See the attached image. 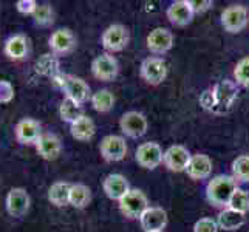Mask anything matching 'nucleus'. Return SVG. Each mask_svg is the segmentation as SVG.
<instances>
[{
	"instance_id": "6e6552de",
	"label": "nucleus",
	"mask_w": 249,
	"mask_h": 232,
	"mask_svg": "<svg viewBox=\"0 0 249 232\" xmlns=\"http://www.w3.org/2000/svg\"><path fill=\"white\" fill-rule=\"evenodd\" d=\"M76 47H78V39L70 28H57L48 37L50 51L59 57L73 53Z\"/></svg>"
},
{
	"instance_id": "c9c22d12",
	"label": "nucleus",
	"mask_w": 249,
	"mask_h": 232,
	"mask_svg": "<svg viewBox=\"0 0 249 232\" xmlns=\"http://www.w3.org/2000/svg\"><path fill=\"white\" fill-rule=\"evenodd\" d=\"M194 232H218V225L215 220H212L209 217L200 218L195 223Z\"/></svg>"
},
{
	"instance_id": "b1692460",
	"label": "nucleus",
	"mask_w": 249,
	"mask_h": 232,
	"mask_svg": "<svg viewBox=\"0 0 249 232\" xmlns=\"http://www.w3.org/2000/svg\"><path fill=\"white\" fill-rule=\"evenodd\" d=\"M70 133L76 141L87 143L90 141L94 133H96V125H94L93 119L87 115H82L76 121L70 124Z\"/></svg>"
},
{
	"instance_id": "5701e85b",
	"label": "nucleus",
	"mask_w": 249,
	"mask_h": 232,
	"mask_svg": "<svg viewBox=\"0 0 249 232\" xmlns=\"http://www.w3.org/2000/svg\"><path fill=\"white\" fill-rule=\"evenodd\" d=\"M186 174L192 179H204L212 174V160L208 155L196 153L191 157V161L186 167Z\"/></svg>"
},
{
	"instance_id": "393cba45",
	"label": "nucleus",
	"mask_w": 249,
	"mask_h": 232,
	"mask_svg": "<svg viewBox=\"0 0 249 232\" xmlns=\"http://www.w3.org/2000/svg\"><path fill=\"white\" fill-rule=\"evenodd\" d=\"M73 183L68 181H56L48 189V201L56 208L70 206V191Z\"/></svg>"
},
{
	"instance_id": "f8f14e48",
	"label": "nucleus",
	"mask_w": 249,
	"mask_h": 232,
	"mask_svg": "<svg viewBox=\"0 0 249 232\" xmlns=\"http://www.w3.org/2000/svg\"><path fill=\"white\" fill-rule=\"evenodd\" d=\"M101 157L106 161L116 162L125 158L127 155V144L123 136L118 135H107L99 143Z\"/></svg>"
},
{
	"instance_id": "2f4dec72",
	"label": "nucleus",
	"mask_w": 249,
	"mask_h": 232,
	"mask_svg": "<svg viewBox=\"0 0 249 232\" xmlns=\"http://www.w3.org/2000/svg\"><path fill=\"white\" fill-rule=\"evenodd\" d=\"M229 209H234L237 212H242V214H246L249 211V194L243 189H238L234 192L232 198L229 201Z\"/></svg>"
},
{
	"instance_id": "a211bd4d",
	"label": "nucleus",
	"mask_w": 249,
	"mask_h": 232,
	"mask_svg": "<svg viewBox=\"0 0 249 232\" xmlns=\"http://www.w3.org/2000/svg\"><path fill=\"white\" fill-rule=\"evenodd\" d=\"M194 10L189 0H177L167 8V19L175 27H186L194 19Z\"/></svg>"
},
{
	"instance_id": "f03ea898",
	"label": "nucleus",
	"mask_w": 249,
	"mask_h": 232,
	"mask_svg": "<svg viewBox=\"0 0 249 232\" xmlns=\"http://www.w3.org/2000/svg\"><path fill=\"white\" fill-rule=\"evenodd\" d=\"M51 82L54 84V87L65 93V98L74 101L79 106H84L89 99H91L90 85L79 76L59 73L56 77L51 79Z\"/></svg>"
},
{
	"instance_id": "4468645a",
	"label": "nucleus",
	"mask_w": 249,
	"mask_h": 232,
	"mask_svg": "<svg viewBox=\"0 0 249 232\" xmlns=\"http://www.w3.org/2000/svg\"><path fill=\"white\" fill-rule=\"evenodd\" d=\"M140 73L142 79L150 85H158L166 79L167 76V64L161 57H147L144 59Z\"/></svg>"
},
{
	"instance_id": "bb28decb",
	"label": "nucleus",
	"mask_w": 249,
	"mask_h": 232,
	"mask_svg": "<svg viewBox=\"0 0 249 232\" xmlns=\"http://www.w3.org/2000/svg\"><path fill=\"white\" fill-rule=\"evenodd\" d=\"M91 201V191L89 186L82 183H73L70 191V206L74 209H84L87 208Z\"/></svg>"
},
{
	"instance_id": "f704fd0d",
	"label": "nucleus",
	"mask_w": 249,
	"mask_h": 232,
	"mask_svg": "<svg viewBox=\"0 0 249 232\" xmlns=\"http://www.w3.org/2000/svg\"><path fill=\"white\" fill-rule=\"evenodd\" d=\"M16 11L23 16H33L34 11L37 10L39 3L36 0H17L16 2Z\"/></svg>"
},
{
	"instance_id": "0eeeda50",
	"label": "nucleus",
	"mask_w": 249,
	"mask_h": 232,
	"mask_svg": "<svg viewBox=\"0 0 249 232\" xmlns=\"http://www.w3.org/2000/svg\"><path fill=\"white\" fill-rule=\"evenodd\" d=\"M149 201L144 192L138 189H130L121 200H119V211L127 218H141L142 214L147 211Z\"/></svg>"
},
{
	"instance_id": "423d86ee",
	"label": "nucleus",
	"mask_w": 249,
	"mask_h": 232,
	"mask_svg": "<svg viewBox=\"0 0 249 232\" xmlns=\"http://www.w3.org/2000/svg\"><path fill=\"white\" fill-rule=\"evenodd\" d=\"M44 133V127L34 118H22L14 125V138L20 145H36Z\"/></svg>"
},
{
	"instance_id": "dca6fc26",
	"label": "nucleus",
	"mask_w": 249,
	"mask_h": 232,
	"mask_svg": "<svg viewBox=\"0 0 249 232\" xmlns=\"http://www.w3.org/2000/svg\"><path fill=\"white\" fill-rule=\"evenodd\" d=\"M162 157H164V152H162L161 145L158 143H144L141 144L138 149H136V162L144 167V169H157L161 162Z\"/></svg>"
},
{
	"instance_id": "a878e982",
	"label": "nucleus",
	"mask_w": 249,
	"mask_h": 232,
	"mask_svg": "<svg viewBox=\"0 0 249 232\" xmlns=\"http://www.w3.org/2000/svg\"><path fill=\"white\" fill-rule=\"evenodd\" d=\"M245 221H246L245 214L228 208L218 214L217 225L220 229H225V231H237L245 225Z\"/></svg>"
},
{
	"instance_id": "39448f33",
	"label": "nucleus",
	"mask_w": 249,
	"mask_h": 232,
	"mask_svg": "<svg viewBox=\"0 0 249 232\" xmlns=\"http://www.w3.org/2000/svg\"><path fill=\"white\" fill-rule=\"evenodd\" d=\"M31 196L25 187H11L5 196V211L13 218H23L30 212Z\"/></svg>"
},
{
	"instance_id": "473e14b6",
	"label": "nucleus",
	"mask_w": 249,
	"mask_h": 232,
	"mask_svg": "<svg viewBox=\"0 0 249 232\" xmlns=\"http://www.w3.org/2000/svg\"><path fill=\"white\" fill-rule=\"evenodd\" d=\"M234 77L235 84L249 89V57H243L242 61H238L234 70Z\"/></svg>"
},
{
	"instance_id": "c756f323",
	"label": "nucleus",
	"mask_w": 249,
	"mask_h": 232,
	"mask_svg": "<svg viewBox=\"0 0 249 232\" xmlns=\"http://www.w3.org/2000/svg\"><path fill=\"white\" fill-rule=\"evenodd\" d=\"M84 115L82 111V106L76 104L74 101L68 99V98H64L61 106H59V116L64 123H68L71 124L73 121H76L78 118H81Z\"/></svg>"
},
{
	"instance_id": "7ed1b4c3",
	"label": "nucleus",
	"mask_w": 249,
	"mask_h": 232,
	"mask_svg": "<svg viewBox=\"0 0 249 232\" xmlns=\"http://www.w3.org/2000/svg\"><path fill=\"white\" fill-rule=\"evenodd\" d=\"M235 191H237V183L234 177L217 175L208 183L206 198H208V201L212 206H215V208H225V206H229V201L232 198Z\"/></svg>"
},
{
	"instance_id": "2eb2a0df",
	"label": "nucleus",
	"mask_w": 249,
	"mask_h": 232,
	"mask_svg": "<svg viewBox=\"0 0 249 232\" xmlns=\"http://www.w3.org/2000/svg\"><path fill=\"white\" fill-rule=\"evenodd\" d=\"M221 25L228 33H240L248 25V10L243 5L228 6L221 13Z\"/></svg>"
},
{
	"instance_id": "e433bc0d",
	"label": "nucleus",
	"mask_w": 249,
	"mask_h": 232,
	"mask_svg": "<svg viewBox=\"0 0 249 232\" xmlns=\"http://www.w3.org/2000/svg\"><path fill=\"white\" fill-rule=\"evenodd\" d=\"M189 2H191L194 13H204L212 6L211 0H189Z\"/></svg>"
},
{
	"instance_id": "c85d7f7f",
	"label": "nucleus",
	"mask_w": 249,
	"mask_h": 232,
	"mask_svg": "<svg viewBox=\"0 0 249 232\" xmlns=\"http://www.w3.org/2000/svg\"><path fill=\"white\" fill-rule=\"evenodd\" d=\"M91 106L93 108L99 111V113H107L115 106V96L113 93L107 89H102V90H98L96 93L91 94Z\"/></svg>"
},
{
	"instance_id": "6ab92c4d",
	"label": "nucleus",
	"mask_w": 249,
	"mask_h": 232,
	"mask_svg": "<svg viewBox=\"0 0 249 232\" xmlns=\"http://www.w3.org/2000/svg\"><path fill=\"white\" fill-rule=\"evenodd\" d=\"M174 47V34L167 28H155L147 36V48L155 54H164Z\"/></svg>"
},
{
	"instance_id": "1a4fd4ad",
	"label": "nucleus",
	"mask_w": 249,
	"mask_h": 232,
	"mask_svg": "<svg viewBox=\"0 0 249 232\" xmlns=\"http://www.w3.org/2000/svg\"><path fill=\"white\" fill-rule=\"evenodd\" d=\"M128 40H130L128 30L121 23H113L102 33L101 44L110 53H118V51H123L127 47Z\"/></svg>"
},
{
	"instance_id": "72a5a7b5",
	"label": "nucleus",
	"mask_w": 249,
	"mask_h": 232,
	"mask_svg": "<svg viewBox=\"0 0 249 232\" xmlns=\"http://www.w3.org/2000/svg\"><path fill=\"white\" fill-rule=\"evenodd\" d=\"M16 96V89L13 82L0 79V104H10Z\"/></svg>"
},
{
	"instance_id": "20e7f679",
	"label": "nucleus",
	"mask_w": 249,
	"mask_h": 232,
	"mask_svg": "<svg viewBox=\"0 0 249 232\" xmlns=\"http://www.w3.org/2000/svg\"><path fill=\"white\" fill-rule=\"evenodd\" d=\"M33 44L25 33H14L3 42V54L13 62H25L31 57Z\"/></svg>"
},
{
	"instance_id": "ddd939ff",
	"label": "nucleus",
	"mask_w": 249,
	"mask_h": 232,
	"mask_svg": "<svg viewBox=\"0 0 249 232\" xmlns=\"http://www.w3.org/2000/svg\"><path fill=\"white\" fill-rule=\"evenodd\" d=\"M37 155L45 161H54L61 157V153L64 150L62 140L53 132H44L39 141L34 145Z\"/></svg>"
},
{
	"instance_id": "4be33fe9",
	"label": "nucleus",
	"mask_w": 249,
	"mask_h": 232,
	"mask_svg": "<svg viewBox=\"0 0 249 232\" xmlns=\"http://www.w3.org/2000/svg\"><path fill=\"white\" fill-rule=\"evenodd\" d=\"M34 71L42 77H48V79H53L61 71V61H59V56L50 53L40 54L36 62H34Z\"/></svg>"
},
{
	"instance_id": "412c9836",
	"label": "nucleus",
	"mask_w": 249,
	"mask_h": 232,
	"mask_svg": "<svg viewBox=\"0 0 249 232\" xmlns=\"http://www.w3.org/2000/svg\"><path fill=\"white\" fill-rule=\"evenodd\" d=\"M140 221L145 232H162L167 225V214L162 208H147Z\"/></svg>"
},
{
	"instance_id": "cd10ccee",
	"label": "nucleus",
	"mask_w": 249,
	"mask_h": 232,
	"mask_svg": "<svg viewBox=\"0 0 249 232\" xmlns=\"http://www.w3.org/2000/svg\"><path fill=\"white\" fill-rule=\"evenodd\" d=\"M31 17H33V22H34L36 27L47 28V27H51V25L54 23L56 13H54L53 5H50V3H39L37 10L34 11V14Z\"/></svg>"
},
{
	"instance_id": "aec40b11",
	"label": "nucleus",
	"mask_w": 249,
	"mask_h": 232,
	"mask_svg": "<svg viewBox=\"0 0 249 232\" xmlns=\"http://www.w3.org/2000/svg\"><path fill=\"white\" fill-rule=\"evenodd\" d=\"M102 189H104V194L110 200L119 201L128 191H130V186H128V181L124 175L110 174L106 177L104 181H102Z\"/></svg>"
},
{
	"instance_id": "f257e3e1",
	"label": "nucleus",
	"mask_w": 249,
	"mask_h": 232,
	"mask_svg": "<svg viewBox=\"0 0 249 232\" xmlns=\"http://www.w3.org/2000/svg\"><path fill=\"white\" fill-rule=\"evenodd\" d=\"M238 98V87L234 81H220L212 89L204 90L200 96V106L213 115H225L232 110Z\"/></svg>"
},
{
	"instance_id": "9b49d317",
	"label": "nucleus",
	"mask_w": 249,
	"mask_h": 232,
	"mask_svg": "<svg viewBox=\"0 0 249 232\" xmlns=\"http://www.w3.org/2000/svg\"><path fill=\"white\" fill-rule=\"evenodd\" d=\"M119 127H121V132L128 136V138H141L147 132V118H145L140 111H127L119 119Z\"/></svg>"
},
{
	"instance_id": "7c9ffc66",
	"label": "nucleus",
	"mask_w": 249,
	"mask_h": 232,
	"mask_svg": "<svg viewBox=\"0 0 249 232\" xmlns=\"http://www.w3.org/2000/svg\"><path fill=\"white\" fill-rule=\"evenodd\" d=\"M231 169H232V177L235 181L238 179V181L249 183V155H243V157L234 160Z\"/></svg>"
},
{
	"instance_id": "f3484780",
	"label": "nucleus",
	"mask_w": 249,
	"mask_h": 232,
	"mask_svg": "<svg viewBox=\"0 0 249 232\" xmlns=\"http://www.w3.org/2000/svg\"><path fill=\"white\" fill-rule=\"evenodd\" d=\"M192 155L189 153V150L184 145H170V147L164 152V157H162V162L166 164V167L172 172H186V167L191 161Z\"/></svg>"
},
{
	"instance_id": "9d476101",
	"label": "nucleus",
	"mask_w": 249,
	"mask_h": 232,
	"mask_svg": "<svg viewBox=\"0 0 249 232\" xmlns=\"http://www.w3.org/2000/svg\"><path fill=\"white\" fill-rule=\"evenodd\" d=\"M91 73L96 77L98 81L102 82H110L113 81L119 73V64L116 59L108 54V53H102L96 56L91 61Z\"/></svg>"
}]
</instances>
